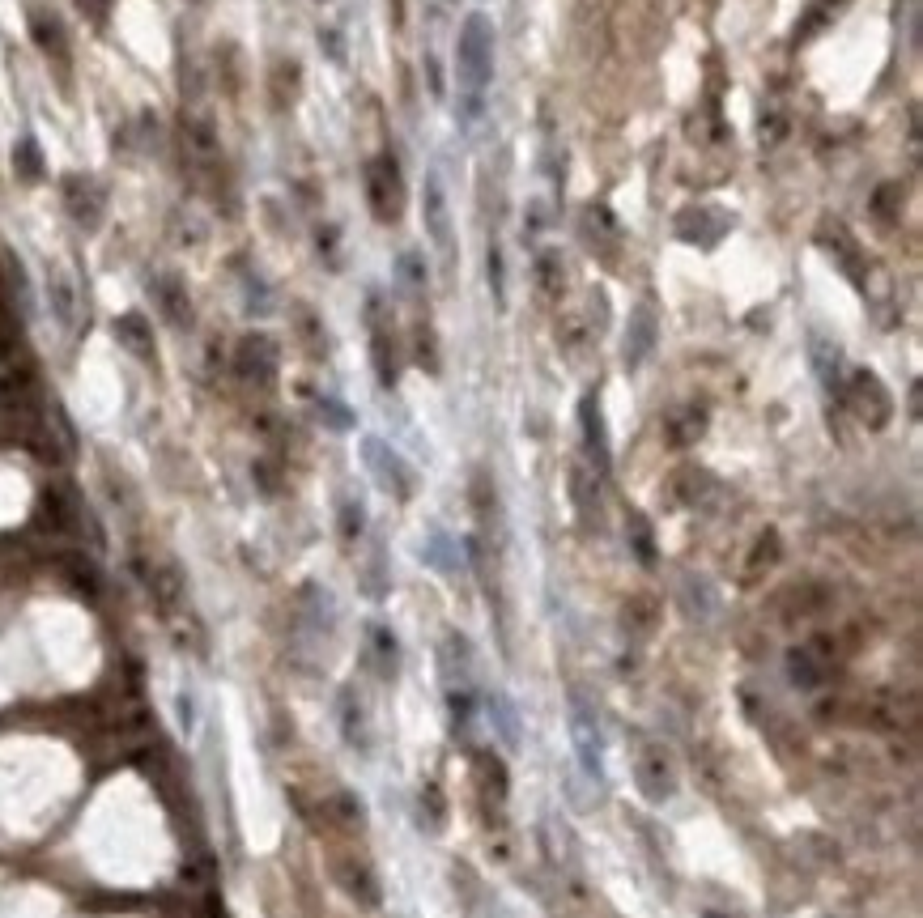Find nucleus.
Instances as JSON below:
<instances>
[{
	"label": "nucleus",
	"instance_id": "nucleus-1",
	"mask_svg": "<svg viewBox=\"0 0 923 918\" xmlns=\"http://www.w3.org/2000/svg\"><path fill=\"white\" fill-rule=\"evenodd\" d=\"M456 73L464 90V115H477L485 85L494 77V26L485 13H468L456 39Z\"/></svg>",
	"mask_w": 923,
	"mask_h": 918
},
{
	"label": "nucleus",
	"instance_id": "nucleus-2",
	"mask_svg": "<svg viewBox=\"0 0 923 918\" xmlns=\"http://www.w3.org/2000/svg\"><path fill=\"white\" fill-rule=\"evenodd\" d=\"M570 740H575V757L587 778L604 782V731L600 714L579 689H570Z\"/></svg>",
	"mask_w": 923,
	"mask_h": 918
},
{
	"label": "nucleus",
	"instance_id": "nucleus-3",
	"mask_svg": "<svg viewBox=\"0 0 923 918\" xmlns=\"http://www.w3.org/2000/svg\"><path fill=\"white\" fill-rule=\"evenodd\" d=\"M634 782H639V791L647 804H668V799L677 795V761L668 753L664 744H643L639 753H634Z\"/></svg>",
	"mask_w": 923,
	"mask_h": 918
},
{
	"label": "nucleus",
	"instance_id": "nucleus-4",
	"mask_svg": "<svg viewBox=\"0 0 923 918\" xmlns=\"http://www.w3.org/2000/svg\"><path fill=\"white\" fill-rule=\"evenodd\" d=\"M843 396L851 404V413L860 417L868 430H885L889 417H894V396H889V387L872 370H851V379L843 383Z\"/></svg>",
	"mask_w": 923,
	"mask_h": 918
},
{
	"label": "nucleus",
	"instance_id": "nucleus-5",
	"mask_svg": "<svg viewBox=\"0 0 923 918\" xmlns=\"http://www.w3.org/2000/svg\"><path fill=\"white\" fill-rule=\"evenodd\" d=\"M362 459H366V468H371L375 485L388 493V498H396V502L413 498V468L383 438H362Z\"/></svg>",
	"mask_w": 923,
	"mask_h": 918
},
{
	"label": "nucleus",
	"instance_id": "nucleus-6",
	"mask_svg": "<svg viewBox=\"0 0 923 918\" xmlns=\"http://www.w3.org/2000/svg\"><path fill=\"white\" fill-rule=\"evenodd\" d=\"M277 340L264 332H247L239 345H234V374L251 387H273L277 379Z\"/></svg>",
	"mask_w": 923,
	"mask_h": 918
},
{
	"label": "nucleus",
	"instance_id": "nucleus-7",
	"mask_svg": "<svg viewBox=\"0 0 923 918\" xmlns=\"http://www.w3.org/2000/svg\"><path fill=\"white\" fill-rule=\"evenodd\" d=\"M366 204L379 221H396L400 217V204H405V183H400V170L396 158H375L366 162Z\"/></svg>",
	"mask_w": 923,
	"mask_h": 918
},
{
	"label": "nucleus",
	"instance_id": "nucleus-8",
	"mask_svg": "<svg viewBox=\"0 0 923 918\" xmlns=\"http://www.w3.org/2000/svg\"><path fill=\"white\" fill-rule=\"evenodd\" d=\"M422 221H426V234L434 251L443 255V264L451 268L456 260V234H451V209H447V192L439 175H426V187H422Z\"/></svg>",
	"mask_w": 923,
	"mask_h": 918
},
{
	"label": "nucleus",
	"instance_id": "nucleus-9",
	"mask_svg": "<svg viewBox=\"0 0 923 918\" xmlns=\"http://www.w3.org/2000/svg\"><path fill=\"white\" fill-rule=\"evenodd\" d=\"M660 340V315H656V302H639L630 311V323H626V340H622V362L630 370H639L651 349H656Z\"/></svg>",
	"mask_w": 923,
	"mask_h": 918
},
{
	"label": "nucleus",
	"instance_id": "nucleus-10",
	"mask_svg": "<svg viewBox=\"0 0 923 918\" xmlns=\"http://www.w3.org/2000/svg\"><path fill=\"white\" fill-rule=\"evenodd\" d=\"M579 425H583V447H587V459H592V472H596V476H609L613 451H609V425H604V413H600V396H596V391H587V396H583V404H579Z\"/></svg>",
	"mask_w": 923,
	"mask_h": 918
},
{
	"label": "nucleus",
	"instance_id": "nucleus-11",
	"mask_svg": "<svg viewBox=\"0 0 923 918\" xmlns=\"http://www.w3.org/2000/svg\"><path fill=\"white\" fill-rule=\"evenodd\" d=\"M732 230V217L711 209V204H698V209H681L677 213V234L685 243H698V247H715L719 238Z\"/></svg>",
	"mask_w": 923,
	"mask_h": 918
},
{
	"label": "nucleus",
	"instance_id": "nucleus-12",
	"mask_svg": "<svg viewBox=\"0 0 923 918\" xmlns=\"http://www.w3.org/2000/svg\"><path fill=\"white\" fill-rule=\"evenodd\" d=\"M64 204H69L73 221H81L86 230H94L103 221V187H98L90 175H69L64 179Z\"/></svg>",
	"mask_w": 923,
	"mask_h": 918
},
{
	"label": "nucleus",
	"instance_id": "nucleus-13",
	"mask_svg": "<svg viewBox=\"0 0 923 918\" xmlns=\"http://www.w3.org/2000/svg\"><path fill=\"white\" fill-rule=\"evenodd\" d=\"M439 672H443L447 693H460V689L473 685V651H468V638L464 634H447L443 638Z\"/></svg>",
	"mask_w": 923,
	"mask_h": 918
},
{
	"label": "nucleus",
	"instance_id": "nucleus-14",
	"mask_svg": "<svg viewBox=\"0 0 923 918\" xmlns=\"http://www.w3.org/2000/svg\"><path fill=\"white\" fill-rule=\"evenodd\" d=\"M864 719L877 731H898L902 723L915 719V702H902V693H894V689H877L864 706Z\"/></svg>",
	"mask_w": 923,
	"mask_h": 918
},
{
	"label": "nucleus",
	"instance_id": "nucleus-15",
	"mask_svg": "<svg viewBox=\"0 0 923 918\" xmlns=\"http://www.w3.org/2000/svg\"><path fill=\"white\" fill-rule=\"evenodd\" d=\"M337 880H341V889L358 901V906L366 910H375L383 893H379V876L371 872V863H362V859H341L337 863Z\"/></svg>",
	"mask_w": 923,
	"mask_h": 918
},
{
	"label": "nucleus",
	"instance_id": "nucleus-16",
	"mask_svg": "<svg viewBox=\"0 0 923 918\" xmlns=\"http://www.w3.org/2000/svg\"><path fill=\"white\" fill-rule=\"evenodd\" d=\"M826 672H830V659L817 655L813 646H796V651H787V680H792L796 689H804V693L821 689Z\"/></svg>",
	"mask_w": 923,
	"mask_h": 918
},
{
	"label": "nucleus",
	"instance_id": "nucleus-17",
	"mask_svg": "<svg viewBox=\"0 0 923 918\" xmlns=\"http://www.w3.org/2000/svg\"><path fill=\"white\" fill-rule=\"evenodd\" d=\"M154 298H158V311L166 315V323L175 328H192V298H188V285L179 277H158L154 281Z\"/></svg>",
	"mask_w": 923,
	"mask_h": 918
},
{
	"label": "nucleus",
	"instance_id": "nucleus-18",
	"mask_svg": "<svg viewBox=\"0 0 923 918\" xmlns=\"http://www.w3.org/2000/svg\"><path fill=\"white\" fill-rule=\"evenodd\" d=\"M341 736L349 748H358V753L371 748V723H366V706L354 689L341 693Z\"/></svg>",
	"mask_w": 923,
	"mask_h": 918
},
{
	"label": "nucleus",
	"instance_id": "nucleus-19",
	"mask_svg": "<svg viewBox=\"0 0 923 918\" xmlns=\"http://www.w3.org/2000/svg\"><path fill=\"white\" fill-rule=\"evenodd\" d=\"M664 434L673 447H694V442L707 434V413H702L698 404H685V408H673L664 421Z\"/></svg>",
	"mask_w": 923,
	"mask_h": 918
},
{
	"label": "nucleus",
	"instance_id": "nucleus-20",
	"mask_svg": "<svg viewBox=\"0 0 923 918\" xmlns=\"http://www.w3.org/2000/svg\"><path fill=\"white\" fill-rule=\"evenodd\" d=\"M507 765H502V757L498 753H477V787H481V799L485 804H494L502 808L507 804V795H511V787H507Z\"/></svg>",
	"mask_w": 923,
	"mask_h": 918
},
{
	"label": "nucleus",
	"instance_id": "nucleus-21",
	"mask_svg": "<svg viewBox=\"0 0 923 918\" xmlns=\"http://www.w3.org/2000/svg\"><path fill=\"white\" fill-rule=\"evenodd\" d=\"M115 336H120V345L132 353V357H145V362H154V332H149V323L141 311H128L115 319Z\"/></svg>",
	"mask_w": 923,
	"mask_h": 918
},
{
	"label": "nucleus",
	"instance_id": "nucleus-22",
	"mask_svg": "<svg viewBox=\"0 0 923 918\" xmlns=\"http://www.w3.org/2000/svg\"><path fill=\"white\" fill-rule=\"evenodd\" d=\"M375 323V336H371V357H375V374L383 387H396L400 379V357H396V340H392V328H383V323L371 315Z\"/></svg>",
	"mask_w": 923,
	"mask_h": 918
},
{
	"label": "nucleus",
	"instance_id": "nucleus-23",
	"mask_svg": "<svg viewBox=\"0 0 923 918\" xmlns=\"http://www.w3.org/2000/svg\"><path fill=\"white\" fill-rule=\"evenodd\" d=\"M809 353H813V366L821 374V383H826V387H843V349H838L834 340H826L821 332H813Z\"/></svg>",
	"mask_w": 923,
	"mask_h": 918
},
{
	"label": "nucleus",
	"instance_id": "nucleus-24",
	"mask_svg": "<svg viewBox=\"0 0 923 918\" xmlns=\"http://www.w3.org/2000/svg\"><path fill=\"white\" fill-rule=\"evenodd\" d=\"M371 663L383 680H392L400 668V642L388 625H371Z\"/></svg>",
	"mask_w": 923,
	"mask_h": 918
},
{
	"label": "nucleus",
	"instance_id": "nucleus-25",
	"mask_svg": "<svg viewBox=\"0 0 923 918\" xmlns=\"http://www.w3.org/2000/svg\"><path fill=\"white\" fill-rule=\"evenodd\" d=\"M47 294H52V311L60 319V328H73L77 323V294H73V281L64 277L60 268L47 272Z\"/></svg>",
	"mask_w": 923,
	"mask_h": 918
},
{
	"label": "nucleus",
	"instance_id": "nucleus-26",
	"mask_svg": "<svg viewBox=\"0 0 923 918\" xmlns=\"http://www.w3.org/2000/svg\"><path fill=\"white\" fill-rule=\"evenodd\" d=\"M536 289H541V298H562V289H566V268H562V255L558 251H541L536 255Z\"/></svg>",
	"mask_w": 923,
	"mask_h": 918
},
{
	"label": "nucleus",
	"instance_id": "nucleus-27",
	"mask_svg": "<svg viewBox=\"0 0 923 918\" xmlns=\"http://www.w3.org/2000/svg\"><path fill=\"white\" fill-rule=\"evenodd\" d=\"M626 540H630V549H634V557H639L643 566H656V532H651L643 510H630L626 515Z\"/></svg>",
	"mask_w": 923,
	"mask_h": 918
},
{
	"label": "nucleus",
	"instance_id": "nucleus-28",
	"mask_svg": "<svg viewBox=\"0 0 923 918\" xmlns=\"http://www.w3.org/2000/svg\"><path fill=\"white\" fill-rule=\"evenodd\" d=\"M417 812H422V825L430 833H443L447 829V795L439 782H426L422 795H417Z\"/></svg>",
	"mask_w": 923,
	"mask_h": 918
},
{
	"label": "nucleus",
	"instance_id": "nucleus-29",
	"mask_svg": "<svg viewBox=\"0 0 923 918\" xmlns=\"http://www.w3.org/2000/svg\"><path fill=\"white\" fill-rule=\"evenodd\" d=\"M324 812H328V821H337L341 829H362L366 825V808H362V799L358 795H349V791H337L324 804Z\"/></svg>",
	"mask_w": 923,
	"mask_h": 918
},
{
	"label": "nucleus",
	"instance_id": "nucleus-30",
	"mask_svg": "<svg viewBox=\"0 0 923 918\" xmlns=\"http://www.w3.org/2000/svg\"><path fill=\"white\" fill-rule=\"evenodd\" d=\"M13 170H18L22 183H39L43 179V149L35 136H22L18 145H13Z\"/></svg>",
	"mask_w": 923,
	"mask_h": 918
},
{
	"label": "nucleus",
	"instance_id": "nucleus-31",
	"mask_svg": "<svg viewBox=\"0 0 923 918\" xmlns=\"http://www.w3.org/2000/svg\"><path fill=\"white\" fill-rule=\"evenodd\" d=\"M60 566H64V578H69V583H73L81 595H90V600H94V595H98V583H103V578H98V570H94V561H90L86 553H69V557L60 561Z\"/></svg>",
	"mask_w": 923,
	"mask_h": 918
},
{
	"label": "nucleus",
	"instance_id": "nucleus-32",
	"mask_svg": "<svg viewBox=\"0 0 923 918\" xmlns=\"http://www.w3.org/2000/svg\"><path fill=\"white\" fill-rule=\"evenodd\" d=\"M30 34H35V43L47 51V56H56V60H64V30H60V22L56 17H47V13H30Z\"/></svg>",
	"mask_w": 923,
	"mask_h": 918
},
{
	"label": "nucleus",
	"instance_id": "nucleus-33",
	"mask_svg": "<svg viewBox=\"0 0 923 918\" xmlns=\"http://www.w3.org/2000/svg\"><path fill=\"white\" fill-rule=\"evenodd\" d=\"M490 714H494V731L502 736V744H507V748H519V714H515V706H511L507 693H494V697H490Z\"/></svg>",
	"mask_w": 923,
	"mask_h": 918
},
{
	"label": "nucleus",
	"instance_id": "nucleus-34",
	"mask_svg": "<svg viewBox=\"0 0 923 918\" xmlns=\"http://www.w3.org/2000/svg\"><path fill=\"white\" fill-rule=\"evenodd\" d=\"M183 136H188V149H192L205 166L217 162V153H222V149H217V132H213L209 119H192V124L183 128Z\"/></svg>",
	"mask_w": 923,
	"mask_h": 918
},
{
	"label": "nucleus",
	"instance_id": "nucleus-35",
	"mask_svg": "<svg viewBox=\"0 0 923 918\" xmlns=\"http://www.w3.org/2000/svg\"><path fill=\"white\" fill-rule=\"evenodd\" d=\"M656 617H660V608L651 595H634V600L626 604V629L630 634H651L656 629Z\"/></svg>",
	"mask_w": 923,
	"mask_h": 918
},
{
	"label": "nucleus",
	"instance_id": "nucleus-36",
	"mask_svg": "<svg viewBox=\"0 0 923 918\" xmlns=\"http://www.w3.org/2000/svg\"><path fill=\"white\" fill-rule=\"evenodd\" d=\"M779 561V536L775 532H762L758 544H753V553H749V566H745V578H758L762 570H770Z\"/></svg>",
	"mask_w": 923,
	"mask_h": 918
},
{
	"label": "nucleus",
	"instance_id": "nucleus-37",
	"mask_svg": "<svg viewBox=\"0 0 923 918\" xmlns=\"http://www.w3.org/2000/svg\"><path fill=\"white\" fill-rule=\"evenodd\" d=\"M702 489H707V472H698V468H681L673 476V498L677 502H698L702 498Z\"/></svg>",
	"mask_w": 923,
	"mask_h": 918
},
{
	"label": "nucleus",
	"instance_id": "nucleus-38",
	"mask_svg": "<svg viewBox=\"0 0 923 918\" xmlns=\"http://www.w3.org/2000/svg\"><path fill=\"white\" fill-rule=\"evenodd\" d=\"M685 595H690V612H694V617L707 621L711 612H715V595H711V587L702 583V578H685Z\"/></svg>",
	"mask_w": 923,
	"mask_h": 918
},
{
	"label": "nucleus",
	"instance_id": "nucleus-39",
	"mask_svg": "<svg viewBox=\"0 0 923 918\" xmlns=\"http://www.w3.org/2000/svg\"><path fill=\"white\" fill-rule=\"evenodd\" d=\"M315 413H320V421L328 425V430H349V425H354V413H349L345 404L328 400V396H320V400H315Z\"/></svg>",
	"mask_w": 923,
	"mask_h": 918
},
{
	"label": "nucleus",
	"instance_id": "nucleus-40",
	"mask_svg": "<svg viewBox=\"0 0 923 918\" xmlns=\"http://www.w3.org/2000/svg\"><path fill=\"white\" fill-rule=\"evenodd\" d=\"M362 527H366V506L358 498H345L341 502V536L345 540H358Z\"/></svg>",
	"mask_w": 923,
	"mask_h": 918
},
{
	"label": "nucleus",
	"instance_id": "nucleus-41",
	"mask_svg": "<svg viewBox=\"0 0 923 918\" xmlns=\"http://www.w3.org/2000/svg\"><path fill=\"white\" fill-rule=\"evenodd\" d=\"M485 264H490L485 272H490V294H494V302L507 306V268H502V251L490 247V260H485Z\"/></svg>",
	"mask_w": 923,
	"mask_h": 918
},
{
	"label": "nucleus",
	"instance_id": "nucleus-42",
	"mask_svg": "<svg viewBox=\"0 0 923 918\" xmlns=\"http://www.w3.org/2000/svg\"><path fill=\"white\" fill-rule=\"evenodd\" d=\"M417 357H422V366L439 370V357H434V336H430V328H417Z\"/></svg>",
	"mask_w": 923,
	"mask_h": 918
},
{
	"label": "nucleus",
	"instance_id": "nucleus-43",
	"mask_svg": "<svg viewBox=\"0 0 923 918\" xmlns=\"http://www.w3.org/2000/svg\"><path fill=\"white\" fill-rule=\"evenodd\" d=\"M81 9H90V13H94V22H107L111 0H81Z\"/></svg>",
	"mask_w": 923,
	"mask_h": 918
},
{
	"label": "nucleus",
	"instance_id": "nucleus-44",
	"mask_svg": "<svg viewBox=\"0 0 923 918\" xmlns=\"http://www.w3.org/2000/svg\"><path fill=\"white\" fill-rule=\"evenodd\" d=\"M256 481H260V489H264V493H273V489H277L273 468H268V464H256Z\"/></svg>",
	"mask_w": 923,
	"mask_h": 918
},
{
	"label": "nucleus",
	"instance_id": "nucleus-45",
	"mask_svg": "<svg viewBox=\"0 0 923 918\" xmlns=\"http://www.w3.org/2000/svg\"><path fill=\"white\" fill-rule=\"evenodd\" d=\"M9 353H13V349H9V340H5V336H0V366H5V362H9Z\"/></svg>",
	"mask_w": 923,
	"mask_h": 918
}]
</instances>
